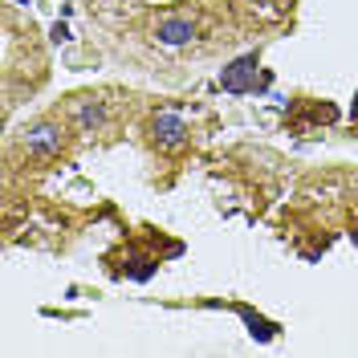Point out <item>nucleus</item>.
<instances>
[{
  "label": "nucleus",
  "mask_w": 358,
  "mask_h": 358,
  "mask_svg": "<svg viewBox=\"0 0 358 358\" xmlns=\"http://www.w3.org/2000/svg\"><path fill=\"white\" fill-rule=\"evenodd\" d=\"M62 143H66V131L57 127V122H33L29 131H24V151L29 155H37V159H49V155H57L62 151Z\"/></svg>",
  "instance_id": "f257e3e1"
},
{
  "label": "nucleus",
  "mask_w": 358,
  "mask_h": 358,
  "mask_svg": "<svg viewBox=\"0 0 358 358\" xmlns=\"http://www.w3.org/2000/svg\"><path fill=\"white\" fill-rule=\"evenodd\" d=\"M236 310H241V317L248 322V334H252V338H261V342H268V338L277 334V326H273V322H265V317H257V313L248 310V306H236Z\"/></svg>",
  "instance_id": "423d86ee"
},
{
  "label": "nucleus",
  "mask_w": 358,
  "mask_h": 358,
  "mask_svg": "<svg viewBox=\"0 0 358 358\" xmlns=\"http://www.w3.org/2000/svg\"><path fill=\"white\" fill-rule=\"evenodd\" d=\"M257 53H245V57H236L232 66L220 73V86L228 94H248V90H257Z\"/></svg>",
  "instance_id": "f03ea898"
},
{
  "label": "nucleus",
  "mask_w": 358,
  "mask_h": 358,
  "mask_svg": "<svg viewBox=\"0 0 358 358\" xmlns=\"http://www.w3.org/2000/svg\"><path fill=\"white\" fill-rule=\"evenodd\" d=\"M155 37H159V45H187L192 37H196V24H192V17H171V21H159V29H155Z\"/></svg>",
  "instance_id": "39448f33"
},
{
  "label": "nucleus",
  "mask_w": 358,
  "mask_h": 358,
  "mask_svg": "<svg viewBox=\"0 0 358 358\" xmlns=\"http://www.w3.org/2000/svg\"><path fill=\"white\" fill-rule=\"evenodd\" d=\"M151 134H155L159 147H167V151H176V147H183V138H187V127H183V118L171 110L155 114V122H151Z\"/></svg>",
  "instance_id": "7ed1b4c3"
},
{
  "label": "nucleus",
  "mask_w": 358,
  "mask_h": 358,
  "mask_svg": "<svg viewBox=\"0 0 358 358\" xmlns=\"http://www.w3.org/2000/svg\"><path fill=\"white\" fill-rule=\"evenodd\" d=\"M69 118L90 134V131H98V127L106 122V106L94 102V98H73V102H69Z\"/></svg>",
  "instance_id": "20e7f679"
}]
</instances>
